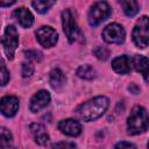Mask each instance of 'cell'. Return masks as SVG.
Wrapping results in <instances>:
<instances>
[{
    "label": "cell",
    "instance_id": "cell-1",
    "mask_svg": "<svg viewBox=\"0 0 149 149\" xmlns=\"http://www.w3.org/2000/svg\"><path fill=\"white\" fill-rule=\"evenodd\" d=\"M108 105L109 100L104 95H99L80 105L77 109V114L84 121H92L100 118L108 108Z\"/></svg>",
    "mask_w": 149,
    "mask_h": 149
},
{
    "label": "cell",
    "instance_id": "cell-2",
    "mask_svg": "<svg viewBox=\"0 0 149 149\" xmlns=\"http://www.w3.org/2000/svg\"><path fill=\"white\" fill-rule=\"evenodd\" d=\"M149 126V116L142 106H135L127 120V130L130 135H137L147 130Z\"/></svg>",
    "mask_w": 149,
    "mask_h": 149
},
{
    "label": "cell",
    "instance_id": "cell-3",
    "mask_svg": "<svg viewBox=\"0 0 149 149\" xmlns=\"http://www.w3.org/2000/svg\"><path fill=\"white\" fill-rule=\"evenodd\" d=\"M62 23H63V30L69 40L70 43L81 41L83 34L80 29L77 26V22L74 20V16L70 9H65L62 13Z\"/></svg>",
    "mask_w": 149,
    "mask_h": 149
},
{
    "label": "cell",
    "instance_id": "cell-4",
    "mask_svg": "<svg viewBox=\"0 0 149 149\" xmlns=\"http://www.w3.org/2000/svg\"><path fill=\"white\" fill-rule=\"evenodd\" d=\"M133 41L137 48H146L149 44V17L143 15L141 16L134 29H133Z\"/></svg>",
    "mask_w": 149,
    "mask_h": 149
},
{
    "label": "cell",
    "instance_id": "cell-5",
    "mask_svg": "<svg viewBox=\"0 0 149 149\" xmlns=\"http://www.w3.org/2000/svg\"><path fill=\"white\" fill-rule=\"evenodd\" d=\"M111 15V7L106 1H98L93 3L88 12V22L92 27L99 26Z\"/></svg>",
    "mask_w": 149,
    "mask_h": 149
},
{
    "label": "cell",
    "instance_id": "cell-6",
    "mask_svg": "<svg viewBox=\"0 0 149 149\" xmlns=\"http://www.w3.org/2000/svg\"><path fill=\"white\" fill-rule=\"evenodd\" d=\"M19 45V34L14 26H8L5 29L2 37V47L8 59H13L14 52Z\"/></svg>",
    "mask_w": 149,
    "mask_h": 149
},
{
    "label": "cell",
    "instance_id": "cell-7",
    "mask_svg": "<svg viewBox=\"0 0 149 149\" xmlns=\"http://www.w3.org/2000/svg\"><path fill=\"white\" fill-rule=\"evenodd\" d=\"M102 37L107 43L121 44L125 41L126 31L122 26L118 23H111L102 30Z\"/></svg>",
    "mask_w": 149,
    "mask_h": 149
},
{
    "label": "cell",
    "instance_id": "cell-8",
    "mask_svg": "<svg viewBox=\"0 0 149 149\" xmlns=\"http://www.w3.org/2000/svg\"><path fill=\"white\" fill-rule=\"evenodd\" d=\"M36 37H37L38 43L44 48L54 47L58 40V35L56 30L49 26H43L38 28L36 31Z\"/></svg>",
    "mask_w": 149,
    "mask_h": 149
},
{
    "label": "cell",
    "instance_id": "cell-9",
    "mask_svg": "<svg viewBox=\"0 0 149 149\" xmlns=\"http://www.w3.org/2000/svg\"><path fill=\"white\" fill-rule=\"evenodd\" d=\"M50 102V94L48 91L45 90H41L38 91L36 94L33 95V98L30 99V104H29V109L34 113L43 109L44 107H47Z\"/></svg>",
    "mask_w": 149,
    "mask_h": 149
},
{
    "label": "cell",
    "instance_id": "cell-10",
    "mask_svg": "<svg viewBox=\"0 0 149 149\" xmlns=\"http://www.w3.org/2000/svg\"><path fill=\"white\" fill-rule=\"evenodd\" d=\"M0 109L5 116L12 118L19 109V99L13 95H6L0 101Z\"/></svg>",
    "mask_w": 149,
    "mask_h": 149
},
{
    "label": "cell",
    "instance_id": "cell-11",
    "mask_svg": "<svg viewBox=\"0 0 149 149\" xmlns=\"http://www.w3.org/2000/svg\"><path fill=\"white\" fill-rule=\"evenodd\" d=\"M58 129L69 136H78L81 133V126L77 120L66 119L58 123Z\"/></svg>",
    "mask_w": 149,
    "mask_h": 149
},
{
    "label": "cell",
    "instance_id": "cell-12",
    "mask_svg": "<svg viewBox=\"0 0 149 149\" xmlns=\"http://www.w3.org/2000/svg\"><path fill=\"white\" fill-rule=\"evenodd\" d=\"M13 16L16 19V21L23 28H29L34 23V16H33V14L30 13V10H28L24 7H21V8L15 9L14 13H13Z\"/></svg>",
    "mask_w": 149,
    "mask_h": 149
},
{
    "label": "cell",
    "instance_id": "cell-13",
    "mask_svg": "<svg viewBox=\"0 0 149 149\" xmlns=\"http://www.w3.org/2000/svg\"><path fill=\"white\" fill-rule=\"evenodd\" d=\"M133 64L135 70L143 76L146 81L149 83V59L142 55H136L133 58Z\"/></svg>",
    "mask_w": 149,
    "mask_h": 149
},
{
    "label": "cell",
    "instance_id": "cell-14",
    "mask_svg": "<svg viewBox=\"0 0 149 149\" xmlns=\"http://www.w3.org/2000/svg\"><path fill=\"white\" fill-rule=\"evenodd\" d=\"M30 132L34 136V140L40 146H45L49 142V135L45 130V128L40 123H31L30 125Z\"/></svg>",
    "mask_w": 149,
    "mask_h": 149
},
{
    "label": "cell",
    "instance_id": "cell-15",
    "mask_svg": "<svg viewBox=\"0 0 149 149\" xmlns=\"http://www.w3.org/2000/svg\"><path fill=\"white\" fill-rule=\"evenodd\" d=\"M112 68L118 73H121V74L128 73L130 71V59L126 55L119 56V57H116V58L113 59Z\"/></svg>",
    "mask_w": 149,
    "mask_h": 149
},
{
    "label": "cell",
    "instance_id": "cell-16",
    "mask_svg": "<svg viewBox=\"0 0 149 149\" xmlns=\"http://www.w3.org/2000/svg\"><path fill=\"white\" fill-rule=\"evenodd\" d=\"M50 85L54 88H58L61 86H63V84L65 83V74L59 70V69H54L50 72Z\"/></svg>",
    "mask_w": 149,
    "mask_h": 149
},
{
    "label": "cell",
    "instance_id": "cell-17",
    "mask_svg": "<svg viewBox=\"0 0 149 149\" xmlns=\"http://www.w3.org/2000/svg\"><path fill=\"white\" fill-rule=\"evenodd\" d=\"M95 74H97V72L91 65H81L77 70V76L81 79L91 80V79L95 78Z\"/></svg>",
    "mask_w": 149,
    "mask_h": 149
},
{
    "label": "cell",
    "instance_id": "cell-18",
    "mask_svg": "<svg viewBox=\"0 0 149 149\" xmlns=\"http://www.w3.org/2000/svg\"><path fill=\"white\" fill-rule=\"evenodd\" d=\"M123 12L127 16H134L139 12V3L134 0H127V1H121L120 2Z\"/></svg>",
    "mask_w": 149,
    "mask_h": 149
},
{
    "label": "cell",
    "instance_id": "cell-19",
    "mask_svg": "<svg viewBox=\"0 0 149 149\" xmlns=\"http://www.w3.org/2000/svg\"><path fill=\"white\" fill-rule=\"evenodd\" d=\"M1 140H0V146H1V149H9L12 147V143H13V136H12V133L9 130H7L6 128H1Z\"/></svg>",
    "mask_w": 149,
    "mask_h": 149
},
{
    "label": "cell",
    "instance_id": "cell-20",
    "mask_svg": "<svg viewBox=\"0 0 149 149\" xmlns=\"http://www.w3.org/2000/svg\"><path fill=\"white\" fill-rule=\"evenodd\" d=\"M55 3V1H49V0H36L33 1V7L38 12V13H47L48 9Z\"/></svg>",
    "mask_w": 149,
    "mask_h": 149
},
{
    "label": "cell",
    "instance_id": "cell-21",
    "mask_svg": "<svg viewBox=\"0 0 149 149\" xmlns=\"http://www.w3.org/2000/svg\"><path fill=\"white\" fill-rule=\"evenodd\" d=\"M93 54H94V56H95L98 59H101V61L107 59L108 56H109V51H108V49H106L105 47H97V48L93 50Z\"/></svg>",
    "mask_w": 149,
    "mask_h": 149
},
{
    "label": "cell",
    "instance_id": "cell-22",
    "mask_svg": "<svg viewBox=\"0 0 149 149\" xmlns=\"http://www.w3.org/2000/svg\"><path fill=\"white\" fill-rule=\"evenodd\" d=\"M24 55L28 59H31V61L40 62L42 59V54L37 50H27V51H24Z\"/></svg>",
    "mask_w": 149,
    "mask_h": 149
},
{
    "label": "cell",
    "instance_id": "cell-23",
    "mask_svg": "<svg viewBox=\"0 0 149 149\" xmlns=\"http://www.w3.org/2000/svg\"><path fill=\"white\" fill-rule=\"evenodd\" d=\"M33 73H34V66H33V64L29 63V62L22 63V76L26 78V77H30Z\"/></svg>",
    "mask_w": 149,
    "mask_h": 149
},
{
    "label": "cell",
    "instance_id": "cell-24",
    "mask_svg": "<svg viewBox=\"0 0 149 149\" xmlns=\"http://www.w3.org/2000/svg\"><path fill=\"white\" fill-rule=\"evenodd\" d=\"M9 80V72L7 71L6 69V65H5V62L3 59L1 61V85H6L7 81Z\"/></svg>",
    "mask_w": 149,
    "mask_h": 149
},
{
    "label": "cell",
    "instance_id": "cell-25",
    "mask_svg": "<svg viewBox=\"0 0 149 149\" xmlns=\"http://www.w3.org/2000/svg\"><path fill=\"white\" fill-rule=\"evenodd\" d=\"M52 149H76V144L72 142H58L52 146Z\"/></svg>",
    "mask_w": 149,
    "mask_h": 149
},
{
    "label": "cell",
    "instance_id": "cell-26",
    "mask_svg": "<svg viewBox=\"0 0 149 149\" xmlns=\"http://www.w3.org/2000/svg\"><path fill=\"white\" fill-rule=\"evenodd\" d=\"M115 149H137L133 143H129V142H125V141H121L119 143H116L115 146Z\"/></svg>",
    "mask_w": 149,
    "mask_h": 149
},
{
    "label": "cell",
    "instance_id": "cell-27",
    "mask_svg": "<svg viewBox=\"0 0 149 149\" xmlns=\"http://www.w3.org/2000/svg\"><path fill=\"white\" fill-rule=\"evenodd\" d=\"M128 90H129L132 93H134V94H137V93L140 92V87H139V86H136L135 84H132V85H129Z\"/></svg>",
    "mask_w": 149,
    "mask_h": 149
},
{
    "label": "cell",
    "instance_id": "cell-28",
    "mask_svg": "<svg viewBox=\"0 0 149 149\" xmlns=\"http://www.w3.org/2000/svg\"><path fill=\"white\" fill-rule=\"evenodd\" d=\"M13 3H14V1H10V2H0V6L1 7H5V6H10Z\"/></svg>",
    "mask_w": 149,
    "mask_h": 149
},
{
    "label": "cell",
    "instance_id": "cell-29",
    "mask_svg": "<svg viewBox=\"0 0 149 149\" xmlns=\"http://www.w3.org/2000/svg\"><path fill=\"white\" fill-rule=\"evenodd\" d=\"M148 149H149V142H148Z\"/></svg>",
    "mask_w": 149,
    "mask_h": 149
}]
</instances>
